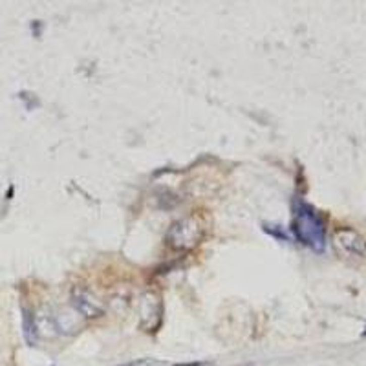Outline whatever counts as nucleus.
Segmentation results:
<instances>
[{"mask_svg":"<svg viewBox=\"0 0 366 366\" xmlns=\"http://www.w3.org/2000/svg\"><path fill=\"white\" fill-rule=\"evenodd\" d=\"M293 231L297 238L304 245L311 247L313 251H324L326 247V227L324 222L317 215V211L309 205L297 201L295 203V215H293Z\"/></svg>","mask_w":366,"mask_h":366,"instance_id":"obj_1","label":"nucleus"},{"mask_svg":"<svg viewBox=\"0 0 366 366\" xmlns=\"http://www.w3.org/2000/svg\"><path fill=\"white\" fill-rule=\"evenodd\" d=\"M201 240V224L196 216L176 222L169 231V244L174 249H190Z\"/></svg>","mask_w":366,"mask_h":366,"instance_id":"obj_2","label":"nucleus"},{"mask_svg":"<svg viewBox=\"0 0 366 366\" xmlns=\"http://www.w3.org/2000/svg\"><path fill=\"white\" fill-rule=\"evenodd\" d=\"M333 244L335 249H339L346 256H355V258L366 256V238L355 229H350V227L337 229L333 234Z\"/></svg>","mask_w":366,"mask_h":366,"instance_id":"obj_3","label":"nucleus"},{"mask_svg":"<svg viewBox=\"0 0 366 366\" xmlns=\"http://www.w3.org/2000/svg\"><path fill=\"white\" fill-rule=\"evenodd\" d=\"M72 306L75 307V311L81 315V317L86 319H95L101 317L104 307L101 306L97 298L93 297L92 293L86 291L83 288H75L72 293Z\"/></svg>","mask_w":366,"mask_h":366,"instance_id":"obj_4","label":"nucleus"},{"mask_svg":"<svg viewBox=\"0 0 366 366\" xmlns=\"http://www.w3.org/2000/svg\"><path fill=\"white\" fill-rule=\"evenodd\" d=\"M148 317H152V322H154V328L160 326V317H161V306H160V298L150 293L146 295L145 300H143V307H141V326L145 328Z\"/></svg>","mask_w":366,"mask_h":366,"instance_id":"obj_5","label":"nucleus"},{"mask_svg":"<svg viewBox=\"0 0 366 366\" xmlns=\"http://www.w3.org/2000/svg\"><path fill=\"white\" fill-rule=\"evenodd\" d=\"M22 315V330H24V339L28 344L33 346L35 342L39 341V324L35 321V315L29 309H24Z\"/></svg>","mask_w":366,"mask_h":366,"instance_id":"obj_6","label":"nucleus"}]
</instances>
